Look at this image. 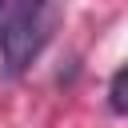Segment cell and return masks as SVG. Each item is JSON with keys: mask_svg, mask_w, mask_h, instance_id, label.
I'll list each match as a JSON object with an SVG mask.
<instances>
[{"mask_svg": "<svg viewBox=\"0 0 128 128\" xmlns=\"http://www.w3.org/2000/svg\"><path fill=\"white\" fill-rule=\"evenodd\" d=\"M56 12L48 4H12L0 16V64L8 76H20L48 44Z\"/></svg>", "mask_w": 128, "mask_h": 128, "instance_id": "obj_1", "label": "cell"}, {"mask_svg": "<svg viewBox=\"0 0 128 128\" xmlns=\"http://www.w3.org/2000/svg\"><path fill=\"white\" fill-rule=\"evenodd\" d=\"M108 104H112V112H128V64L112 76V84H108Z\"/></svg>", "mask_w": 128, "mask_h": 128, "instance_id": "obj_2", "label": "cell"}, {"mask_svg": "<svg viewBox=\"0 0 128 128\" xmlns=\"http://www.w3.org/2000/svg\"><path fill=\"white\" fill-rule=\"evenodd\" d=\"M0 16H4V8H0Z\"/></svg>", "mask_w": 128, "mask_h": 128, "instance_id": "obj_3", "label": "cell"}]
</instances>
